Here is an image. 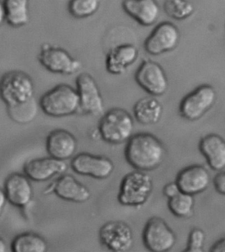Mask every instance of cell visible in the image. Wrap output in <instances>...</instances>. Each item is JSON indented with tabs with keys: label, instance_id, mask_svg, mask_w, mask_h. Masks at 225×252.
I'll list each match as a JSON object with an SVG mask.
<instances>
[{
	"label": "cell",
	"instance_id": "6da1fadb",
	"mask_svg": "<svg viewBox=\"0 0 225 252\" xmlns=\"http://www.w3.org/2000/svg\"><path fill=\"white\" fill-rule=\"evenodd\" d=\"M165 154L163 144L150 133H139L127 141L125 155L132 167L141 171L157 169Z\"/></svg>",
	"mask_w": 225,
	"mask_h": 252
},
{
	"label": "cell",
	"instance_id": "7a4b0ae2",
	"mask_svg": "<svg viewBox=\"0 0 225 252\" xmlns=\"http://www.w3.org/2000/svg\"><path fill=\"white\" fill-rule=\"evenodd\" d=\"M39 105L45 114L64 117L78 113L80 98L77 89L67 84H60L40 97Z\"/></svg>",
	"mask_w": 225,
	"mask_h": 252
},
{
	"label": "cell",
	"instance_id": "3957f363",
	"mask_svg": "<svg viewBox=\"0 0 225 252\" xmlns=\"http://www.w3.org/2000/svg\"><path fill=\"white\" fill-rule=\"evenodd\" d=\"M34 85L31 76L24 71L12 70L0 79V97L7 107L23 104L34 98Z\"/></svg>",
	"mask_w": 225,
	"mask_h": 252
},
{
	"label": "cell",
	"instance_id": "277c9868",
	"mask_svg": "<svg viewBox=\"0 0 225 252\" xmlns=\"http://www.w3.org/2000/svg\"><path fill=\"white\" fill-rule=\"evenodd\" d=\"M134 128V120L130 113L124 109L115 107L102 115L98 131L107 143L121 144L132 137Z\"/></svg>",
	"mask_w": 225,
	"mask_h": 252
},
{
	"label": "cell",
	"instance_id": "5b68a950",
	"mask_svg": "<svg viewBox=\"0 0 225 252\" xmlns=\"http://www.w3.org/2000/svg\"><path fill=\"white\" fill-rule=\"evenodd\" d=\"M153 187L151 176L138 170L131 172L121 181L117 197L119 202L124 206H142L151 196Z\"/></svg>",
	"mask_w": 225,
	"mask_h": 252
},
{
	"label": "cell",
	"instance_id": "8992f818",
	"mask_svg": "<svg viewBox=\"0 0 225 252\" xmlns=\"http://www.w3.org/2000/svg\"><path fill=\"white\" fill-rule=\"evenodd\" d=\"M39 63L49 72L63 75H72L83 68L81 61L74 58L64 49L44 43L37 56Z\"/></svg>",
	"mask_w": 225,
	"mask_h": 252
},
{
	"label": "cell",
	"instance_id": "52a82bcc",
	"mask_svg": "<svg viewBox=\"0 0 225 252\" xmlns=\"http://www.w3.org/2000/svg\"><path fill=\"white\" fill-rule=\"evenodd\" d=\"M217 96L216 90L212 86H199L182 99L180 115L187 121L198 120L215 104Z\"/></svg>",
	"mask_w": 225,
	"mask_h": 252
},
{
	"label": "cell",
	"instance_id": "ba28073f",
	"mask_svg": "<svg viewBox=\"0 0 225 252\" xmlns=\"http://www.w3.org/2000/svg\"><path fill=\"white\" fill-rule=\"evenodd\" d=\"M76 89L79 94L81 115L101 116L104 113L102 95L95 78L91 74L80 73L76 78Z\"/></svg>",
	"mask_w": 225,
	"mask_h": 252
},
{
	"label": "cell",
	"instance_id": "9c48e42d",
	"mask_svg": "<svg viewBox=\"0 0 225 252\" xmlns=\"http://www.w3.org/2000/svg\"><path fill=\"white\" fill-rule=\"evenodd\" d=\"M134 79L139 87L152 96H161L169 87L165 70L153 60L143 61L136 70Z\"/></svg>",
	"mask_w": 225,
	"mask_h": 252
},
{
	"label": "cell",
	"instance_id": "30bf717a",
	"mask_svg": "<svg viewBox=\"0 0 225 252\" xmlns=\"http://www.w3.org/2000/svg\"><path fill=\"white\" fill-rule=\"evenodd\" d=\"M143 242L146 248L153 252L169 251L176 243V235L163 219L150 218L143 231Z\"/></svg>",
	"mask_w": 225,
	"mask_h": 252
},
{
	"label": "cell",
	"instance_id": "8fae6325",
	"mask_svg": "<svg viewBox=\"0 0 225 252\" xmlns=\"http://www.w3.org/2000/svg\"><path fill=\"white\" fill-rule=\"evenodd\" d=\"M181 32L175 24L169 21L160 23L145 40L146 52L157 56L172 52L179 44Z\"/></svg>",
	"mask_w": 225,
	"mask_h": 252
},
{
	"label": "cell",
	"instance_id": "7c38bea8",
	"mask_svg": "<svg viewBox=\"0 0 225 252\" xmlns=\"http://www.w3.org/2000/svg\"><path fill=\"white\" fill-rule=\"evenodd\" d=\"M101 244L112 252H127L134 244V234L130 226L121 220H111L103 224L99 231Z\"/></svg>",
	"mask_w": 225,
	"mask_h": 252
},
{
	"label": "cell",
	"instance_id": "4fadbf2b",
	"mask_svg": "<svg viewBox=\"0 0 225 252\" xmlns=\"http://www.w3.org/2000/svg\"><path fill=\"white\" fill-rule=\"evenodd\" d=\"M70 166L76 173L99 180L107 179L114 170V164L109 158L89 153L78 154L72 159Z\"/></svg>",
	"mask_w": 225,
	"mask_h": 252
},
{
	"label": "cell",
	"instance_id": "5bb4252c",
	"mask_svg": "<svg viewBox=\"0 0 225 252\" xmlns=\"http://www.w3.org/2000/svg\"><path fill=\"white\" fill-rule=\"evenodd\" d=\"M210 175L203 166H189L180 171L176 183L181 192L194 196L204 192L210 183Z\"/></svg>",
	"mask_w": 225,
	"mask_h": 252
},
{
	"label": "cell",
	"instance_id": "9a60e30c",
	"mask_svg": "<svg viewBox=\"0 0 225 252\" xmlns=\"http://www.w3.org/2000/svg\"><path fill=\"white\" fill-rule=\"evenodd\" d=\"M138 49L132 44H123L111 48L105 58V68L109 74L121 75L136 62Z\"/></svg>",
	"mask_w": 225,
	"mask_h": 252
},
{
	"label": "cell",
	"instance_id": "2e32d148",
	"mask_svg": "<svg viewBox=\"0 0 225 252\" xmlns=\"http://www.w3.org/2000/svg\"><path fill=\"white\" fill-rule=\"evenodd\" d=\"M67 169L64 161L51 156L30 160L24 166L25 173L29 179L37 182L48 181L54 176L64 173Z\"/></svg>",
	"mask_w": 225,
	"mask_h": 252
},
{
	"label": "cell",
	"instance_id": "e0dca14e",
	"mask_svg": "<svg viewBox=\"0 0 225 252\" xmlns=\"http://www.w3.org/2000/svg\"><path fill=\"white\" fill-rule=\"evenodd\" d=\"M123 11L143 27L155 24L160 15L157 0H123Z\"/></svg>",
	"mask_w": 225,
	"mask_h": 252
},
{
	"label": "cell",
	"instance_id": "ac0fdd59",
	"mask_svg": "<svg viewBox=\"0 0 225 252\" xmlns=\"http://www.w3.org/2000/svg\"><path fill=\"white\" fill-rule=\"evenodd\" d=\"M4 191L7 201L19 208L28 206L33 198V189L29 177L13 173L5 182Z\"/></svg>",
	"mask_w": 225,
	"mask_h": 252
},
{
	"label": "cell",
	"instance_id": "d6986e66",
	"mask_svg": "<svg viewBox=\"0 0 225 252\" xmlns=\"http://www.w3.org/2000/svg\"><path fill=\"white\" fill-rule=\"evenodd\" d=\"M77 149V138L68 130H54L47 137V152L51 157L56 159L62 161L70 159Z\"/></svg>",
	"mask_w": 225,
	"mask_h": 252
},
{
	"label": "cell",
	"instance_id": "ffe728a7",
	"mask_svg": "<svg viewBox=\"0 0 225 252\" xmlns=\"http://www.w3.org/2000/svg\"><path fill=\"white\" fill-rule=\"evenodd\" d=\"M54 192L62 200L75 203L87 202L91 198L89 189L70 175H64L53 183Z\"/></svg>",
	"mask_w": 225,
	"mask_h": 252
},
{
	"label": "cell",
	"instance_id": "44dd1931",
	"mask_svg": "<svg viewBox=\"0 0 225 252\" xmlns=\"http://www.w3.org/2000/svg\"><path fill=\"white\" fill-rule=\"evenodd\" d=\"M199 150L209 167L216 171L225 168V140L218 134L205 136L199 141Z\"/></svg>",
	"mask_w": 225,
	"mask_h": 252
},
{
	"label": "cell",
	"instance_id": "7402d4cb",
	"mask_svg": "<svg viewBox=\"0 0 225 252\" xmlns=\"http://www.w3.org/2000/svg\"><path fill=\"white\" fill-rule=\"evenodd\" d=\"M163 105L156 97L147 96L137 101L133 107L135 119L144 125L156 124L163 115Z\"/></svg>",
	"mask_w": 225,
	"mask_h": 252
},
{
	"label": "cell",
	"instance_id": "603a6c76",
	"mask_svg": "<svg viewBox=\"0 0 225 252\" xmlns=\"http://www.w3.org/2000/svg\"><path fill=\"white\" fill-rule=\"evenodd\" d=\"M5 22L13 28H20L30 21L29 0H3Z\"/></svg>",
	"mask_w": 225,
	"mask_h": 252
},
{
	"label": "cell",
	"instance_id": "cb8c5ba5",
	"mask_svg": "<svg viewBox=\"0 0 225 252\" xmlns=\"http://www.w3.org/2000/svg\"><path fill=\"white\" fill-rule=\"evenodd\" d=\"M11 248L13 252H45L48 250V244L39 234L25 232L13 239Z\"/></svg>",
	"mask_w": 225,
	"mask_h": 252
},
{
	"label": "cell",
	"instance_id": "d4e9b609",
	"mask_svg": "<svg viewBox=\"0 0 225 252\" xmlns=\"http://www.w3.org/2000/svg\"><path fill=\"white\" fill-rule=\"evenodd\" d=\"M164 11L174 20L184 21L195 12V6L190 0H165Z\"/></svg>",
	"mask_w": 225,
	"mask_h": 252
},
{
	"label": "cell",
	"instance_id": "484cf974",
	"mask_svg": "<svg viewBox=\"0 0 225 252\" xmlns=\"http://www.w3.org/2000/svg\"><path fill=\"white\" fill-rule=\"evenodd\" d=\"M7 113L14 122L19 124H27L36 118L38 113V105L34 98L23 104L7 107Z\"/></svg>",
	"mask_w": 225,
	"mask_h": 252
},
{
	"label": "cell",
	"instance_id": "4316f807",
	"mask_svg": "<svg viewBox=\"0 0 225 252\" xmlns=\"http://www.w3.org/2000/svg\"><path fill=\"white\" fill-rule=\"evenodd\" d=\"M194 199L193 195L181 192L173 198L169 199L168 208L177 218H189L193 214Z\"/></svg>",
	"mask_w": 225,
	"mask_h": 252
},
{
	"label": "cell",
	"instance_id": "83f0119b",
	"mask_svg": "<svg viewBox=\"0 0 225 252\" xmlns=\"http://www.w3.org/2000/svg\"><path fill=\"white\" fill-rule=\"evenodd\" d=\"M100 0H70L68 10L74 18L85 19L98 10Z\"/></svg>",
	"mask_w": 225,
	"mask_h": 252
},
{
	"label": "cell",
	"instance_id": "f1b7e54d",
	"mask_svg": "<svg viewBox=\"0 0 225 252\" xmlns=\"http://www.w3.org/2000/svg\"><path fill=\"white\" fill-rule=\"evenodd\" d=\"M205 234L202 230L195 228L189 234L187 248L185 252H201L204 245Z\"/></svg>",
	"mask_w": 225,
	"mask_h": 252
},
{
	"label": "cell",
	"instance_id": "f546056e",
	"mask_svg": "<svg viewBox=\"0 0 225 252\" xmlns=\"http://www.w3.org/2000/svg\"><path fill=\"white\" fill-rule=\"evenodd\" d=\"M213 185L217 192L225 196V172H221L215 176Z\"/></svg>",
	"mask_w": 225,
	"mask_h": 252
},
{
	"label": "cell",
	"instance_id": "4dcf8cb0",
	"mask_svg": "<svg viewBox=\"0 0 225 252\" xmlns=\"http://www.w3.org/2000/svg\"><path fill=\"white\" fill-rule=\"evenodd\" d=\"M164 196L167 197L168 199L173 198L176 195L179 194L181 192L180 190L179 186L176 182L170 183L166 185L163 188Z\"/></svg>",
	"mask_w": 225,
	"mask_h": 252
},
{
	"label": "cell",
	"instance_id": "1f68e13d",
	"mask_svg": "<svg viewBox=\"0 0 225 252\" xmlns=\"http://www.w3.org/2000/svg\"><path fill=\"white\" fill-rule=\"evenodd\" d=\"M209 251L211 252H225V237L215 242Z\"/></svg>",
	"mask_w": 225,
	"mask_h": 252
},
{
	"label": "cell",
	"instance_id": "d6a6232c",
	"mask_svg": "<svg viewBox=\"0 0 225 252\" xmlns=\"http://www.w3.org/2000/svg\"><path fill=\"white\" fill-rule=\"evenodd\" d=\"M7 201L6 194L5 191L0 189V216L2 214L3 209L5 208V204Z\"/></svg>",
	"mask_w": 225,
	"mask_h": 252
},
{
	"label": "cell",
	"instance_id": "836d02e7",
	"mask_svg": "<svg viewBox=\"0 0 225 252\" xmlns=\"http://www.w3.org/2000/svg\"><path fill=\"white\" fill-rule=\"evenodd\" d=\"M5 21V12L3 1L0 0V27Z\"/></svg>",
	"mask_w": 225,
	"mask_h": 252
},
{
	"label": "cell",
	"instance_id": "e575fe53",
	"mask_svg": "<svg viewBox=\"0 0 225 252\" xmlns=\"http://www.w3.org/2000/svg\"><path fill=\"white\" fill-rule=\"evenodd\" d=\"M7 245L5 240L0 238V252H6Z\"/></svg>",
	"mask_w": 225,
	"mask_h": 252
}]
</instances>
